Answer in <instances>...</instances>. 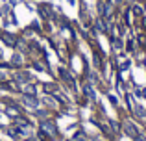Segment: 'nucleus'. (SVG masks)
<instances>
[{"label":"nucleus","mask_w":146,"mask_h":141,"mask_svg":"<svg viewBox=\"0 0 146 141\" xmlns=\"http://www.w3.org/2000/svg\"><path fill=\"white\" fill-rule=\"evenodd\" d=\"M0 39H2L4 43L7 45V47H17V43H19L17 35H13V33L6 32V30H0Z\"/></svg>","instance_id":"nucleus-1"},{"label":"nucleus","mask_w":146,"mask_h":141,"mask_svg":"<svg viewBox=\"0 0 146 141\" xmlns=\"http://www.w3.org/2000/svg\"><path fill=\"white\" fill-rule=\"evenodd\" d=\"M11 65H13V67H15V65L21 67V65H22V56H21V54H15L13 59H11Z\"/></svg>","instance_id":"nucleus-5"},{"label":"nucleus","mask_w":146,"mask_h":141,"mask_svg":"<svg viewBox=\"0 0 146 141\" xmlns=\"http://www.w3.org/2000/svg\"><path fill=\"white\" fill-rule=\"evenodd\" d=\"M74 141H85V136H83V132H78V134H74Z\"/></svg>","instance_id":"nucleus-6"},{"label":"nucleus","mask_w":146,"mask_h":141,"mask_svg":"<svg viewBox=\"0 0 146 141\" xmlns=\"http://www.w3.org/2000/svg\"><path fill=\"white\" fill-rule=\"evenodd\" d=\"M41 130L46 132L50 138H56V136H57L56 124H54V121H50V119H46V121H43V123H41Z\"/></svg>","instance_id":"nucleus-2"},{"label":"nucleus","mask_w":146,"mask_h":141,"mask_svg":"<svg viewBox=\"0 0 146 141\" xmlns=\"http://www.w3.org/2000/svg\"><path fill=\"white\" fill-rule=\"evenodd\" d=\"M32 76L28 74V72H22V71H19V72H15V82H21V84H28V82H32Z\"/></svg>","instance_id":"nucleus-4"},{"label":"nucleus","mask_w":146,"mask_h":141,"mask_svg":"<svg viewBox=\"0 0 146 141\" xmlns=\"http://www.w3.org/2000/svg\"><path fill=\"white\" fill-rule=\"evenodd\" d=\"M22 102H24L28 108H37V106H39V100L35 98V95H24V97H22Z\"/></svg>","instance_id":"nucleus-3"}]
</instances>
